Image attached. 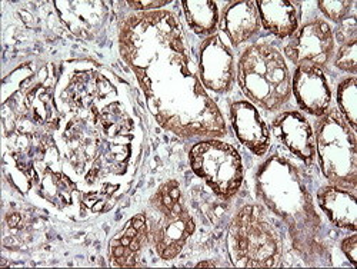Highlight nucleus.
I'll return each mask as SVG.
<instances>
[{
	"label": "nucleus",
	"mask_w": 357,
	"mask_h": 269,
	"mask_svg": "<svg viewBox=\"0 0 357 269\" xmlns=\"http://www.w3.org/2000/svg\"><path fill=\"white\" fill-rule=\"evenodd\" d=\"M119 46L149 110L163 128L181 136L226 133L222 113L204 91L186 52L182 24L173 13L130 16L121 29Z\"/></svg>",
	"instance_id": "1"
},
{
	"label": "nucleus",
	"mask_w": 357,
	"mask_h": 269,
	"mask_svg": "<svg viewBox=\"0 0 357 269\" xmlns=\"http://www.w3.org/2000/svg\"><path fill=\"white\" fill-rule=\"evenodd\" d=\"M242 92L264 110L280 109L291 95V76L286 59L269 43L250 45L237 62Z\"/></svg>",
	"instance_id": "2"
},
{
	"label": "nucleus",
	"mask_w": 357,
	"mask_h": 269,
	"mask_svg": "<svg viewBox=\"0 0 357 269\" xmlns=\"http://www.w3.org/2000/svg\"><path fill=\"white\" fill-rule=\"evenodd\" d=\"M227 249L237 268H273L282 259V239L257 205L242 206L227 232Z\"/></svg>",
	"instance_id": "3"
},
{
	"label": "nucleus",
	"mask_w": 357,
	"mask_h": 269,
	"mask_svg": "<svg viewBox=\"0 0 357 269\" xmlns=\"http://www.w3.org/2000/svg\"><path fill=\"white\" fill-rule=\"evenodd\" d=\"M144 214L149 239L156 254L163 261L174 259L195 232V221L183 202L178 184L176 181L162 184L149 201Z\"/></svg>",
	"instance_id": "4"
},
{
	"label": "nucleus",
	"mask_w": 357,
	"mask_h": 269,
	"mask_svg": "<svg viewBox=\"0 0 357 269\" xmlns=\"http://www.w3.org/2000/svg\"><path fill=\"white\" fill-rule=\"evenodd\" d=\"M316 151L323 175L332 185L357 187V140L354 129L339 110H327L316 124Z\"/></svg>",
	"instance_id": "5"
},
{
	"label": "nucleus",
	"mask_w": 357,
	"mask_h": 269,
	"mask_svg": "<svg viewBox=\"0 0 357 269\" xmlns=\"http://www.w3.org/2000/svg\"><path fill=\"white\" fill-rule=\"evenodd\" d=\"M193 172L223 199L237 194L243 182V163L239 152L222 140L196 143L189 154Z\"/></svg>",
	"instance_id": "6"
},
{
	"label": "nucleus",
	"mask_w": 357,
	"mask_h": 269,
	"mask_svg": "<svg viewBox=\"0 0 357 269\" xmlns=\"http://www.w3.org/2000/svg\"><path fill=\"white\" fill-rule=\"evenodd\" d=\"M335 52V34L331 24L323 19H313L297 29L289 43L284 46V54L296 66L324 68Z\"/></svg>",
	"instance_id": "7"
},
{
	"label": "nucleus",
	"mask_w": 357,
	"mask_h": 269,
	"mask_svg": "<svg viewBox=\"0 0 357 269\" xmlns=\"http://www.w3.org/2000/svg\"><path fill=\"white\" fill-rule=\"evenodd\" d=\"M197 73L203 87L216 94L229 92L234 78V59L230 48L219 35H212L200 46Z\"/></svg>",
	"instance_id": "8"
},
{
	"label": "nucleus",
	"mask_w": 357,
	"mask_h": 269,
	"mask_svg": "<svg viewBox=\"0 0 357 269\" xmlns=\"http://www.w3.org/2000/svg\"><path fill=\"white\" fill-rule=\"evenodd\" d=\"M291 92L299 106L313 116H323L331 108V85L320 68L297 66L291 78Z\"/></svg>",
	"instance_id": "9"
},
{
	"label": "nucleus",
	"mask_w": 357,
	"mask_h": 269,
	"mask_svg": "<svg viewBox=\"0 0 357 269\" xmlns=\"http://www.w3.org/2000/svg\"><path fill=\"white\" fill-rule=\"evenodd\" d=\"M272 131L296 158L307 165L314 161V133L309 121L301 112L287 110L280 113L272 124Z\"/></svg>",
	"instance_id": "10"
},
{
	"label": "nucleus",
	"mask_w": 357,
	"mask_h": 269,
	"mask_svg": "<svg viewBox=\"0 0 357 269\" xmlns=\"http://www.w3.org/2000/svg\"><path fill=\"white\" fill-rule=\"evenodd\" d=\"M231 128L249 151L257 157L266 155L271 147V133L256 106L248 101H236L230 105Z\"/></svg>",
	"instance_id": "11"
},
{
	"label": "nucleus",
	"mask_w": 357,
	"mask_h": 269,
	"mask_svg": "<svg viewBox=\"0 0 357 269\" xmlns=\"http://www.w3.org/2000/svg\"><path fill=\"white\" fill-rule=\"evenodd\" d=\"M149 241V226L146 214H137L130 218L109 244L110 258L117 266H135L140 254Z\"/></svg>",
	"instance_id": "12"
},
{
	"label": "nucleus",
	"mask_w": 357,
	"mask_h": 269,
	"mask_svg": "<svg viewBox=\"0 0 357 269\" xmlns=\"http://www.w3.org/2000/svg\"><path fill=\"white\" fill-rule=\"evenodd\" d=\"M317 202L321 211L336 226L356 232L357 202L353 191L339 187H323L317 192Z\"/></svg>",
	"instance_id": "13"
},
{
	"label": "nucleus",
	"mask_w": 357,
	"mask_h": 269,
	"mask_svg": "<svg viewBox=\"0 0 357 269\" xmlns=\"http://www.w3.org/2000/svg\"><path fill=\"white\" fill-rule=\"evenodd\" d=\"M222 31L233 46L248 42L260 29V17L256 2H233L222 16Z\"/></svg>",
	"instance_id": "14"
},
{
	"label": "nucleus",
	"mask_w": 357,
	"mask_h": 269,
	"mask_svg": "<svg viewBox=\"0 0 357 269\" xmlns=\"http://www.w3.org/2000/svg\"><path fill=\"white\" fill-rule=\"evenodd\" d=\"M260 22L263 23L266 31H269L275 36L284 39L294 35L301 22V9L294 2H283V0H275L267 2L260 0L256 2Z\"/></svg>",
	"instance_id": "15"
},
{
	"label": "nucleus",
	"mask_w": 357,
	"mask_h": 269,
	"mask_svg": "<svg viewBox=\"0 0 357 269\" xmlns=\"http://www.w3.org/2000/svg\"><path fill=\"white\" fill-rule=\"evenodd\" d=\"M284 192H271L261 188L264 201L267 202L276 214L284 218L289 224H301L302 215H314L313 208L310 205V198L305 192L299 179H296L291 192H286L284 182H280Z\"/></svg>",
	"instance_id": "16"
},
{
	"label": "nucleus",
	"mask_w": 357,
	"mask_h": 269,
	"mask_svg": "<svg viewBox=\"0 0 357 269\" xmlns=\"http://www.w3.org/2000/svg\"><path fill=\"white\" fill-rule=\"evenodd\" d=\"M182 6L186 22L195 34L204 36L213 35L219 24V8L215 2L197 0V2H183Z\"/></svg>",
	"instance_id": "17"
},
{
	"label": "nucleus",
	"mask_w": 357,
	"mask_h": 269,
	"mask_svg": "<svg viewBox=\"0 0 357 269\" xmlns=\"http://www.w3.org/2000/svg\"><path fill=\"white\" fill-rule=\"evenodd\" d=\"M337 105L347 124L356 129L357 122V83L356 78H346L337 86Z\"/></svg>",
	"instance_id": "18"
},
{
	"label": "nucleus",
	"mask_w": 357,
	"mask_h": 269,
	"mask_svg": "<svg viewBox=\"0 0 357 269\" xmlns=\"http://www.w3.org/2000/svg\"><path fill=\"white\" fill-rule=\"evenodd\" d=\"M356 52H357V38H351L349 41L342 42L335 57L336 68L354 75L357 71Z\"/></svg>",
	"instance_id": "19"
},
{
	"label": "nucleus",
	"mask_w": 357,
	"mask_h": 269,
	"mask_svg": "<svg viewBox=\"0 0 357 269\" xmlns=\"http://www.w3.org/2000/svg\"><path fill=\"white\" fill-rule=\"evenodd\" d=\"M351 5L353 2H350V0H344V2H319V8L323 15L337 23L343 22L347 17Z\"/></svg>",
	"instance_id": "20"
},
{
	"label": "nucleus",
	"mask_w": 357,
	"mask_h": 269,
	"mask_svg": "<svg viewBox=\"0 0 357 269\" xmlns=\"http://www.w3.org/2000/svg\"><path fill=\"white\" fill-rule=\"evenodd\" d=\"M342 251L346 254V256L349 258V261L356 265V252H357V236L351 235L349 238H346L344 241L342 242Z\"/></svg>",
	"instance_id": "21"
},
{
	"label": "nucleus",
	"mask_w": 357,
	"mask_h": 269,
	"mask_svg": "<svg viewBox=\"0 0 357 269\" xmlns=\"http://www.w3.org/2000/svg\"><path fill=\"white\" fill-rule=\"evenodd\" d=\"M170 2L167 0H162V2H144V0H140V2H129L128 5L132 6L135 10H153V9H160Z\"/></svg>",
	"instance_id": "22"
},
{
	"label": "nucleus",
	"mask_w": 357,
	"mask_h": 269,
	"mask_svg": "<svg viewBox=\"0 0 357 269\" xmlns=\"http://www.w3.org/2000/svg\"><path fill=\"white\" fill-rule=\"evenodd\" d=\"M197 266H218L215 262H200L197 263Z\"/></svg>",
	"instance_id": "23"
}]
</instances>
